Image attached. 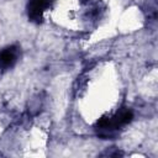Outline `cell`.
Here are the masks:
<instances>
[{
    "label": "cell",
    "instance_id": "6da1fadb",
    "mask_svg": "<svg viewBox=\"0 0 158 158\" xmlns=\"http://www.w3.org/2000/svg\"><path fill=\"white\" fill-rule=\"evenodd\" d=\"M51 0H28L27 15L33 22H41L44 10L49 6Z\"/></svg>",
    "mask_w": 158,
    "mask_h": 158
},
{
    "label": "cell",
    "instance_id": "7a4b0ae2",
    "mask_svg": "<svg viewBox=\"0 0 158 158\" xmlns=\"http://www.w3.org/2000/svg\"><path fill=\"white\" fill-rule=\"evenodd\" d=\"M17 49L15 46L7 47L0 52V69H7L14 65L16 62Z\"/></svg>",
    "mask_w": 158,
    "mask_h": 158
},
{
    "label": "cell",
    "instance_id": "3957f363",
    "mask_svg": "<svg viewBox=\"0 0 158 158\" xmlns=\"http://www.w3.org/2000/svg\"><path fill=\"white\" fill-rule=\"evenodd\" d=\"M81 1H83V2H86V1H88V0H81Z\"/></svg>",
    "mask_w": 158,
    "mask_h": 158
}]
</instances>
